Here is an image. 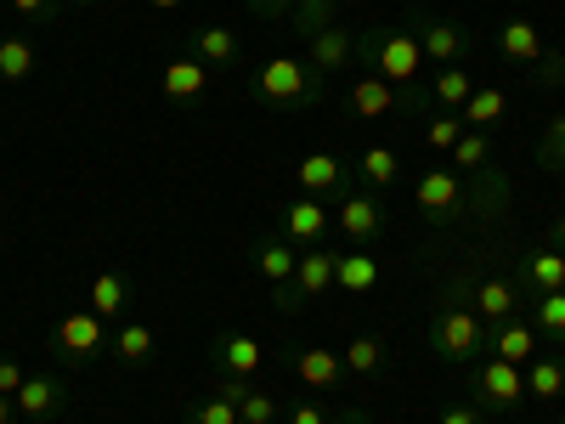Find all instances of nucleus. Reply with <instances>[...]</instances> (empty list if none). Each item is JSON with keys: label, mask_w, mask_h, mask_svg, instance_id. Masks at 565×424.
<instances>
[{"label": "nucleus", "mask_w": 565, "mask_h": 424, "mask_svg": "<svg viewBox=\"0 0 565 424\" xmlns=\"http://www.w3.org/2000/svg\"><path fill=\"white\" fill-rule=\"evenodd\" d=\"M537 165H543V170L565 165V114L548 119V130H543V141H537Z\"/></svg>", "instance_id": "37"}, {"label": "nucleus", "mask_w": 565, "mask_h": 424, "mask_svg": "<svg viewBox=\"0 0 565 424\" xmlns=\"http://www.w3.org/2000/svg\"><path fill=\"white\" fill-rule=\"evenodd\" d=\"M487 351L526 368V362L537 357V328H532V317H503V322H492V346H487Z\"/></svg>", "instance_id": "19"}, {"label": "nucleus", "mask_w": 565, "mask_h": 424, "mask_svg": "<svg viewBox=\"0 0 565 424\" xmlns=\"http://www.w3.org/2000/svg\"><path fill=\"white\" fill-rule=\"evenodd\" d=\"M12 418H18V402H12V396H0V424H12Z\"/></svg>", "instance_id": "45"}, {"label": "nucleus", "mask_w": 565, "mask_h": 424, "mask_svg": "<svg viewBox=\"0 0 565 424\" xmlns=\"http://www.w3.org/2000/svg\"><path fill=\"white\" fill-rule=\"evenodd\" d=\"M503 114H509V91L503 85H476L469 103L458 108L463 130H492V125H503Z\"/></svg>", "instance_id": "22"}, {"label": "nucleus", "mask_w": 565, "mask_h": 424, "mask_svg": "<svg viewBox=\"0 0 565 424\" xmlns=\"http://www.w3.org/2000/svg\"><path fill=\"white\" fill-rule=\"evenodd\" d=\"M289 23H295V34H322L328 23H340L334 18V0H295V12H289Z\"/></svg>", "instance_id": "36"}, {"label": "nucleus", "mask_w": 565, "mask_h": 424, "mask_svg": "<svg viewBox=\"0 0 565 424\" xmlns=\"http://www.w3.org/2000/svg\"><path fill=\"white\" fill-rule=\"evenodd\" d=\"M514 289H526V295L565 289V250H554V244L521 250V255H514Z\"/></svg>", "instance_id": "12"}, {"label": "nucleus", "mask_w": 565, "mask_h": 424, "mask_svg": "<svg viewBox=\"0 0 565 424\" xmlns=\"http://www.w3.org/2000/svg\"><path fill=\"white\" fill-rule=\"evenodd\" d=\"M447 300L469 306L476 317L487 322H503V317H521V289H514V277H498V272H476V266H463L452 283H447Z\"/></svg>", "instance_id": "4"}, {"label": "nucleus", "mask_w": 565, "mask_h": 424, "mask_svg": "<svg viewBox=\"0 0 565 424\" xmlns=\"http://www.w3.org/2000/svg\"><path fill=\"white\" fill-rule=\"evenodd\" d=\"M413 199H418V215L430 226H452V221L469 215V176L463 170H424Z\"/></svg>", "instance_id": "6"}, {"label": "nucleus", "mask_w": 565, "mask_h": 424, "mask_svg": "<svg viewBox=\"0 0 565 424\" xmlns=\"http://www.w3.org/2000/svg\"><path fill=\"white\" fill-rule=\"evenodd\" d=\"M249 91H255V103H266L277 114H306V108H317L328 97V80L306 57H271V63H260Z\"/></svg>", "instance_id": "1"}, {"label": "nucleus", "mask_w": 565, "mask_h": 424, "mask_svg": "<svg viewBox=\"0 0 565 424\" xmlns=\"http://www.w3.org/2000/svg\"><path fill=\"white\" fill-rule=\"evenodd\" d=\"M306 63H311L322 80H334V74L356 68V29L328 23L322 34H311V40H306Z\"/></svg>", "instance_id": "11"}, {"label": "nucleus", "mask_w": 565, "mask_h": 424, "mask_svg": "<svg viewBox=\"0 0 565 424\" xmlns=\"http://www.w3.org/2000/svg\"><path fill=\"white\" fill-rule=\"evenodd\" d=\"M295 261H300V250L282 232H260L255 239V272L266 277V289L271 283H295Z\"/></svg>", "instance_id": "20"}, {"label": "nucleus", "mask_w": 565, "mask_h": 424, "mask_svg": "<svg viewBox=\"0 0 565 424\" xmlns=\"http://www.w3.org/2000/svg\"><path fill=\"white\" fill-rule=\"evenodd\" d=\"M559 424H565V418H559Z\"/></svg>", "instance_id": "48"}, {"label": "nucleus", "mask_w": 565, "mask_h": 424, "mask_svg": "<svg viewBox=\"0 0 565 424\" xmlns=\"http://www.w3.org/2000/svg\"><path fill=\"white\" fill-rule=\"evenodd\" d=\"M373 283H380V261H373L367 250H345L340 261H334V289L340 295H373Z\"/></svg>", "instance_id": "24"}, {"label": "nucleus", "mask_w": 565, "mask_h": 424, "mask_svg": "<svg viewBox=\"0 0 565 424\" xmlns=\"http://www.w3.org/2000/svg\"><path fill=\"white\" fill-rule=\"evenodd\" d=\"M103 351H114V328L90 306H74V311H63L52 322V357L63 368H85L90 357H103Z\"/></svg>", "instance_id": "3"}, {"label": "nucleus", "mask_w": 565, "mask_h": 424, "mask_svg": "<svg viewBox=\"0 0 565 424\" xmlns=\"http://www.w3.org/2000/svg\"><path fill=\"white\" fill-rule=\"evenodd\" d=\"M345 108L356 119H385V114H402V91L391 80H373V74H356L351 91H345Z\"/></svg>", "instance_id": "16"}, {"label": "nucleus", "mask_w": 565, "mask_h": 424, "mask_svg": "<svg viewBox=\"0 0 565 424\" xmlns=\"http://www.w3.org/2000/svg\"><path fill=\"white\" fill-rule=\"evenodd\" d=\"M548 244H554V250H565V210H559V215H554V226H548Z\"/></svg>", "instance_id": "43"}, {"label": "nucleus", "mask_w": 565, "mask_h": 424, "mask_svg": "<svg viewBox=\"0 0 565 424\" xmlns=\"http://www.w3.org/2000/svg\"><path fill=\"white\" fill-rule=\"evenodd\" d=\"M68 7H103V0H68Z\"/></svg>", "instance_id": "47"}, {"label": "nucleus", "mask_w": 565, "mask_h": 424, "mask_svg": "<svg viewBox=\"0 0 565 424\" xmlns=\"http://www.w3.org/2000/svg\"><path fill=\"white\" fill-rule=\"evenodd\" d=\"M153 12H175V7H186V0H148Z\"/></svg>", "instance_id": "46"}, {"label": "nucleus", "mask_w": 565, "mask_h": 424, "mask_svg": "<svg viewBox=\"0 0 565 424\" xmlns=\"http://www.w3.org/2000/svg\"><path fill=\"white\" fill-rule=\"evenodd\" d=\"M356 176H362V187H396V176H402V159H396V148H385V141H373V148H362V159H356Z\"/></svg>", "instance_id": "28"}, {"label": "nucleus", "mask_w": 565, "mask_h": 424, "mask_svg": "<svg viewBox=\"0 0 565 424\" xmlns=\"http://www.w3.org/2000/svg\"><path fill=\"white\" fill-rule=\"evenodd\" d=\"M186 424H244V418H238V402L232 396L210 391V396H199L193 407H186Z\"/></svg>", "instance_id": "35"}, {"label": "nucleus", "mask_w": 565, "mask_h": 424, "mask_svg": "<svg viewBox=\"0 0 565 424\" xmlns=\"http://www.w3.org/2000/svg\"><path fill=\"white\" fill-rule=\"evenodd\" d=\"M23 380H29V368H23V362H12V357H0V396H18V391H23Z\"/></svg>", "instance_id": "38"}, {"label": "nucleus", "mask_w": 565, "mask_h": 424, "mask_svg": "<svg viewBox=\"0 0 565 424\" xmlns=\"http://www.w3.org/2000/svg\"><path fill=\"white\" fill-rule=\"evenodd\" d=\"M244 7L255 12V18H266V23H282L295 12V0H244Z\"/></svg>", "instance_id": "40"}, {"label": "nucleus", "mask_w": 565, "mask_h": 424, "mask_svg": "<svg viewBox=\"0 0 565 424\" xmlns=\"http://www.w3.org/2000/svg\"><path fill=\"white\" fill-rule=\"evenodd\" d=\"M295 181H300V193H311V199H340L345 187H351L340 153H306V159L295 165Z\"/></svg>", "instance_id": "15"}, {"label": "nucleus", "mask_w": 565, "mask_h": 424, "mask_svg": "<svg viewBox=\"0 0 565 424\" xmlns=\"http://www.w3.org/2000/svg\"><path fill=\"white\" fill-rule=\"evenodd\" d=\"M436 424H487V413H481V407L452 402V407H441V418H436Z\"/></svg>", "instance_id": "41"}, {"label": "nucleus", "mask_w": 565, "mask_h": 424, "mask_svg": "<svg viewBox=\"0 0 565 424\" xmlns=\"http://www.w3.org/2000/svg\"><path fill=\"white\" fill-rule=\"evenodd\" d=\"M114 357L125 362V368H141V362H153L159 357V335H153V328L148 322H119L114 328Z\"/></svg>", "instance_id": "26"}, {"label": "nucleus", "mask_w": 565, "mask_h": 424, "mask_svg": "<svg viewBox=\"0 0 565 424\" xmlns=\"http://www.w3.org/2000/svg\"><path fill=\"white\" fill-rule=\"evenodd\" d=\"M289 368H295V380L306 391H328V396H340L351 385V368L340 351H328V346H295L289 351Z\"/></svg>", "instance_id": "9"}, {"label": "nucleus", "mask_w": 565, "mask_h": 424, "mask_svg": "<svg viewBox=\"0 0 565 424\" xmlns=\"http://www.w3.org/2000/svg\"><path fill=\"white\" fill-rule=\"evenodd\" d=\"M210 368H215V380H255V373L266 368V346L255 335L226 328V335L210 340Z\"/></svg>", "instance_id": "8"}, {"label": "nucleus", "mask_w": 565, "mask_h": 424, "mask_svg": "<svg viewBox=\"0 0 565 424\" xmlns=\"http://www.w3.org/2000/svg\"><path fill=\"white\" fill-rule=\"evenodd\" d=\"M532 328L543 340L565 346V289H548V295H532Z\"/></svg>", "instance_id": "30"}, {"label": "nucleus", "mask_w": 565, "mask_h": 424, "mask_svg": "<svg viewBox=\"0 0 565 424\" xmlns=\"http://www.w3.org/2000/svg\"><path fill=\"white\" fill-rule=\"evenodd\" d=\"M498 57L503 63H521V68H537L548 52H543V34H537V23H526V18H509L503 29H498Z\"/></svg>", "instance_id": "18"}, {"label": "nucleus", "mask_w": 565, "mask_h": 424, "mask_svg": "<svg viewBox=\"0 0 565 424\" xmlns=\"http://www.w3.org/2000/svg\"><path fill=\"white\" fill-rule=\"evenodd\" d=\"M18 402V418H34V424H52L63 407H68V385L57 380V373H29V380H23V391L12 396Z\"/></svg>", "instance_id": "14"}, {"label": "nucleus", "mask_w": 565, "mask_h": 424, "mask_svg": "<svg viewBox=\"0 0 565 424\" xmlns=\"http://www.w3.org/2000/svg\"><path fill=\"white\" fill-rule=\"evenodd\" d=\"M487 346H492V322L487 317H476V311L458 306V300H441L436 306V317H430V351L441 362L469 368V362L487 357Z\"/></svg>", "instance_id": "2"}, {"label": "nucleus", "mask_w": 565, "mask_h": 424, "mask_svg": "<svg viewBox=\"0 0 565 424\" xmlns=\"http://www.w3.org/2000/svg\"><path fill=\"white\" fill-rule=\"evenodd\" d=\"M469 91H476V80H469L458 63H452V68H436V80H430V97H436V108H452V114L469 103Z\"/></svg>", "instance_id": "33"}, {"label": "nucleus", "mask_w": 565, "mask_h": 424, "mask_svg": "<svg viewBox=\"0 0 565 424\" xmlns=\"http://www.w3.org/2000/svg\"><path fill=\"white\" fill-rule=\"evenodd\" d=\"M282 424H334V413H328V407H317V402H295Z\"/></svg>", "instance_id": "39"}, {"label": "nucleus", "mask_w": 565, "mask_h": 424, "mask_svg": "<svg viewBox=\"0 0 565 424\" xmlns=\"http://www.w3.org/2000/svg\"><path fill=\"white\" fill-rule=\"evenodd\" d=\"M12 12H18V18H52L57 0H12Z\"/></svg>", "instance_id": "42"}, {"label": "nucleus", "mask_w": 565, "mask_h": 424, "mask_svg": "<svg viewBox=\"0 0 565 424\" xmlns=\"http://www.w3.org/2000/svg\"><path fill=\"white\" fill-rule=\"evenodd\" d=\"M334 261H340V250H322V244L300 250V261H295V289H300L306 306H311L317 295L334 289Z\"/></svg>", "instance_id": "17"}, {"label": "nucleus", "mask_w": 565, "mask_h": 424, "mask_svg": "<svg viewBox=\"0 0 565 424\" xmlns=\"http://www.w3.org/2000/svg\"><path fill=\"white\" fill-rule=\"evenodd\" d=\"M85 306L97 311L103 322H114L125 306H130V277L119 272V266H108V272H97L90 277V295H85Z\"/></svg>", "instance_id": "23"}, {"label": "nucleus", "mask_w": 565, "mask_h": 424, "mask_svg": "<svg viewBox=\"0 0 565 424\" xmlns=\"http://www.w3.org/2000/svg\"><path fill=\"white\" fill-rule=\"evenodd\" d=\"M452 170H463V176L492 170V130H463L452 148Z\"/></svg>", "instance_id": "31"}, {"label": "nucleus", "mask_w": 565, "mask_h": 424, "mask_svg": "<svg viewBox=\"0 0 565 424\" xmlns=\"http://www.w3.org/2000/svg\"><path fill=\"white\" fill-rule=\"evenodd\" d=\"M34 63H40V52L29 34H0V85H23L34 74Z\"/></svg>", "instance_id": "27"}, {"label": "nucleus", "mask_w": 565, "mask_h": 424, "mask_svg": "<svg viewBox=\"0 0 565 424\" xmlns=\"http://www.w3.org/2000/svg\"><path fill=\"white\" fill-rule=\"evenodd\" d=\"M340 357H345V368H351V380H373V373H385V362H391V351H385L380 335H356Z\"/></svg>", "instance_id": "29"}, {"label": "nucleus", "mask_w": 565, "mask_h": 424, "mask_svg": "<svg viewBox=\"0 0 565 424\" xmlns=\"http://www.w3.org/2000/svg\"><path fill=\"white\" fill-rule=\"evenodd\" d=\"M413 34H418L424 63H436V68H452V63H463L469 52H476V34L458 29V23H447V18H418Z\"/></svg>", "instance_id": "10"}, {"label": "nucleus", "mask_w": 565, "mask_h": 424, "mask_svg": "<svg viewBox=\"0 0 565 424\" xmlns=\"http://www.w3.org/2000/svg\"><path fill=\"white\" fill-rule=\"evenodd\" d=\"M418 125H424V141H430L436 153H452V148H458V136H463V119H458L452 108H430Z\"/></svg>", "instance_id": "34"}, {"label": "nucleus", "mask_w": 565, "mask_h": 424, "mask_svg": "<svg viewBox=\"0 0 565 424\" xmlns=\"http://www.w3.org/2000/svg\"><path fill=\"white\" fill-rule=\"evenodd\" d=\"M277 232H282L289 244H300V250L322 244V239H328V199L295 193L289 204H282V221H277Z\"/></svg>", "instance_id": "13"}, {"label": "nucleus", "mask_w": 565, "mask_h": 424, "mask_svg": "<svg viewBox=\"0 0 565 424\" xmlns=\"http://www.w3.org/2000/svg\"><path fill=\"white\" fill-rule=\"evenodd\" d=\"M193 57H199L204 68H238V34L221 29V23H204V29L193 34Z\"/></svg>", "instance_id": "25"}, {"label": "nucleus", "mask_w": 565, "mask_h": 424, "mask_svg": "<svg viewBox=\"0 0 565 424\" xmlns=\"http://www.w3.org/2000/svg\"><path fill=\"white\" fill-rule=\"evenodd\" d=\"M334 226L345 232L356 250H367L373 239H380V232H385V204L373 199V187H345V193L334 199Z\"/></svg>", "instance_id": "7"}, {"label": "nucleus", "mask_w": 565, "mask_h": 424, "mask_svg": "<svg viewBox=\"0 0 565 424\" xmlns=\"http://www.w3.org/2000/svg\"><path fill=\"white\" fill-rule=\"evenodd\" d=\"M334 424H373L362 407H345V413H334Z\"/></svg>", "instance_id": "44"}, {"label": "nucleus", "mask_w": 565, "mask_h": 424, "mask_svg": "<svg viewBox=\"0 0 565 424\" xmlns=\"http://www.w3.org/2000/svg\"><path fill=\"white\" fill-rule=\"evenodd\" d=\"M204 85H210V68H204L199 57H175V63H164V74H159V91H164L170 103H199Z\"/></svg>", "instance_id": "21"}, {"label": "nucleus", "mask_w": 565, "mask_h": 424, "mask_svg": "<svg viewBox=\"0 0 565 424\" xmlns=\"http://www.w3.org/2000/svg\"><path fill=\"white\" fill-rule=\"evenodd\" d=\"M469 391H476L481 413H514L526 402V368L503 362V357H481V362H469Z\"/></svg>", "instance_id": "5"}, {"label": "nucleus", "mask_w": 565, "mask_h": 424, "mask_svg": "<svg viewBox=\"0 0 565 424\" xmlns=\"http://www.w3.org/2000/svg\"><path fill=\"white\" fill-rule=\"evenodd\" d=\"M526 396H537V402L565 396V362H554V357H532V362H526Z\"/></svg>", "instance_id": "32"}]
</instances>
